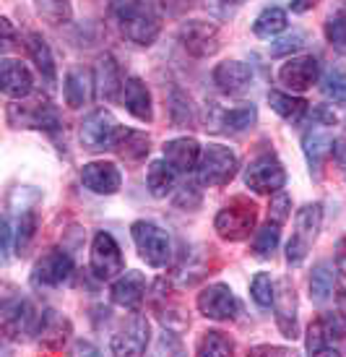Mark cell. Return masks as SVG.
Here are the masks:
<instances>
[{"label": "cell", "instance_id": "12", "mask_svg": "<svg viewBox=\"0 0 346 357\" xmlns=\"http://www.w3.org/2000/svg\"><path fill=\"white\" fill-rule=\"evenodd\" d=\"M40 321V310L26 298H6L0 307V328L8 339H21L24 334H34Z\"/></svg>", "mask_w": 346, "mask_h": 357}, {"label": "cell", "instance_id": "1", "mask_svg": "<svg viewBox=\"0 0 346 357\" xmlns=\"http://www.w3.org/2000/svg\"><path fill=\"white\" fill-rule=\"evenodd\" d=\"M118 24L123 34L139 47L154 45L162 31V19L146 0H125L118 8Z\"/></svg>", "mask_w": 346, "mask_h": 357}, {"label": "cell", "instance_id": "31", "mask_svg": "<svg viewBox=\"0 0 346 357\" xmlns=\"http://www.w3.org/2000/svg\"><path fill=\"white\" fill-rule=\"evenodd\" d=\"M268 105H271V109L276 115H281V118L287 120V123H302L307 109H310V105L305 100L284 94V91H268Z\"/></svg>", "mask_w": 346, "mask_h": 357}, {"label": "cell", "instance_id": "20", "mask_svg": "<svg viewBox=\"0 0 346 357\" xmlns=\"http://www.w3.org/2000/svg\"><path fill=\"white\" fill-rule=\"evenodd\" d=\"M274 310H276V324L278 331L287 339L299 337L297 328V295L289 277H281L276 282V298H274Z\"/></svg>", "mask_w": 346, "mask_h": 357}, {"label": "cell", "instance_id": "6", "mask_svg": "<svg viewBox=\"0 0 346 357\" xmlns=\"http://www.w3.org/2000/svg\"><path fill=\"white\" fill-rule=\"evenodd\" d=\"M8 120L16 128H40L47 133L60 130L58 107L47 97H34L31 102H16L8 107Z\"/></svg>", "mask_w": 346, "mask_h": 357}, {"label": "cell", "instance_id": "50", "mask_svg": "<svg viewBox=\"0 0 346 357\" xmlns=\"http://www.w3.org/2000/svg\"><path fill=\"white\" fill-rule=\"evenodd\" d=\"M253 352H255V355H260V352H278V355H289V349H281V347H255Z\"/></svg>", "mask_w": 346, "mask_h": 357}, {"label": "cell", "instance_id": "45", "mask_svg": "<svg viewBox=\"0 0 346 357\" xmlns=\"http://www.w3.org/2000/svg\"><path fill=\"white\" fill-rule=\"evenodd\" d=\"M302 45H305V34L294 31V34H289V37H281L278 42H274V45H271V55H287V52L299 50Z\"/></svg>", "mask_w": 346, "mask_h": 357}, {"label": "cell", "instance_id": "2", "mask_svg": "<svg viewBox=\"0 0 346 357\" xmlns=\"http://www.w3.org/2000/svg\"><path fill=\"white\" fill-rule=\"evenodd\" d=\"M258 225V206L247 196H235V199L219 208L214 219V229L221 240L227 243H242L250 235H255Z\"/></svg>", "mask_w": 346, "mask_h": 357}, {"label": "cell", "instance_id": "7", "mask_svg": "<svg viewBox=\"0 0 346 357\" xmlns=\"http://www.w3.org/2000/svg\"><path fill=\"white\" fill-rule=\"evenodd\" d=\"M123 133V126L112 118L107 109H94L89 118L81 123V144L89 151L115 149Z\"/></svg>", "mask_w": 346, "mask_h": 357}, {"label": "cell", "instance_id": "28", "mask_svg": "<svg viewBox=\"0 0 346 357\" xmlns=\"http://www.w3.org/2000/svg\"><path fill=\"white\" fill-rule=\"evenodd\" d=\"M94 84H97V81L91 79V73L86 68H73V70H70L68 76H65V86H63L68 107L79 109V107H84V105H89Z\"/></svg>", "mask_w": 346, "mask_h": 357}, {"label": "cell", "instance_id": "46", "mask_svg": "<svg viewBox=\"0 0 346 357\" xmlns=\"http://www.w3.org/2000/svg\"><path fill=\"white\" fill-rule=\"evenodd\" d=\"M178 206H188V208H196L200 204V190H198L196 183H185V185H180L178 190V199H175Z\"/></svg>", "mask_w": 346, "mask_h": 357}, {"label": "cell", "instance_id": "18", "mask_svg": "<svg viewBox=\"0 0 346 357\" xmlns=\"http://www.w3.org/2000/svg\"><path fill=\"white\" fill-rule=\"evenodd\" d=\"M37 342H40L45 349H63L65 342L70 339V321L63 313L52 310V307H45L40 310V321H37Z\"/></svg>", "mask_w": 346, "mask_h": 357}, {"label": "cell", "instance_id": "10", "mask_svg": "<svg viewBox=\"0 0 346 357\" xmlns=\"http://www.w3.org/2000/svg\"><path fill=\"white\" fill-rule=\"evenodd\" d=\"M287 183V169L276 154H260L245 167V185L255 193H278Z\"/></svg>", "mask_w": 346, "mask_h": 357}, {"label": "cell", "instance_id": "25", "mask_svg": "<svg viewBox=\"0 0 346 357\" xmlns=\"http://www.w3.org/2000/svg\"><path fill=\"white\" fill-rule=\"evenodd\" d=\"M336 328L328 321V316L315 318L310 328H307V339H305V349L310 355H338L336 349Z\"/></svg>", "mask_w": 346, "mask_h": 357}, {"label": "cell", "instance_id": "38", "mask_svg": "<svg viewBox=\"0 0 346 357\" xmlns=\"http://www.w3.org/2000/svg\"><path fill=\"white\" fill-rule=\"evenodd\" d=\"M320 91H323V97L331 102H336V105H346V73L338 68H331L326 70V76L320 81Z\"/></svg>", "mask_w": 346, "mask_h": 357}, {"label": "cell", "instance_id": "17", "mask_svg": "<svg viewBox=\"0 0 346 357\" xmlns=\"http://www.w3.org/2000/svg\"><path fill=\"white\" fill-rule=\"evenodd\" d=\"M214 84L221 94L239 97L253 86V70L242 60H224L214 68Z\"/></svg>", "mask_w": 346, "mask_h": 357}, {"label": "cell", "instance_id": "30", "mask_svg": "<svg viewBox=\"0 0 346 357\" xmlns=\"http://www.w3.org/2000/svg\"><path fill=\"white\" fill-rule=\"evenodd\" d=\"M26 47H29V55L42 79L47 81V84H55L58 81V68H55V58H52L47 40L42 34H37V31H31V34H26Z\"/></svg>", "mask_w": 346, "mask_h": 357}, {"label": "cell", "instance_id": "33", "mask_svg": "<svg viewBox=\"0 0 346 357\" xmlns=\"http://www.w3.org/2000/svg\"><path fill=\"white\" fill-rule=\"evenodd\" d=\"M287 29V10L278 8V6H271V8H263L258 13L255 24H253V31L263 40H271L281 31Z\"/></svg>", "mask_w": 346, "mask_h": 357}, {"label": "cell", "instance_id": "9", "mask_svg": "<svg viewBox=\"0 0 346 357\" xmlns=\"http://www.w3.org/2000/svg\"><path fill=\"white\" fill-rule=\"evenodd\" d=\"M73 277V258L60 248L47 250L31 268V284L37 289L63 287Z\"/></svg>", "mask_w": 346, "mask_h": 357}, {"label": "cell", "instance_id": "35", "mask_svg": "<svg viewBox=\"0 0 346 357\" xmlns=\"http://www.w3.org/2000/svg\"><path fill=\"white\" fill-rule=\"evenodd\" d=\"M198 355H214V357H224V355H235V342L221 334V331H203L200 339L196 344Z\"/></svg>", "mask_w": 346, "mask_h": 357}, {"label": "cell", "instance_id": "4", "mask_svg": "<svg viewBox=\"0 0 346 357\" xmlns=\"http://www.w3.org/2000/svg\"><path fill=\"white\" fill-rule=\"evenodd\" d=\"M239 169V159L237 154L229 149V146H221V144H208L206 149L200 151V162H198V180L203 185H214V188H221V185H229Z\"/></svg>", "mask_w": 346, "mask_h": 357}, {"label": "cell", "instance_id": "24", "mask_svg": "<svg viewBox=\"0 0 346 357\" xmlns=\"http://www.w3.org/2000/svg\"><path fill=\"white\" fill-rule=\"evenodd\" d=\"M200 144L196 139H175L164 144V159H167L172 167L178 172H193L198 169V162H200Z\"/></svg>", "mask_w": 346, "mask_h": 357}, {"label": "cell", "instance_id": "41", "mask_svg": "<svg viewBox=\"0 0 346 357\" xmlns=\"http://www.w3.org/2000/svg\"><path fill=\"white\" fill-rule=\"evenodd\" d=\"M326 40L333 47H346V10H336L326 21Z\"/></svg>", "mask_w": 346, "mask_h": 357}, {"label": "cell", "instance_id": "26", "mask_svg": "<svg viewBox=\"0 0 346 357\" xmlns=\"http://www.w3.org/2000/svg\"><path fill=\"white\" fill-rule=\"evenodd\" d=\"M97 86H99V97L107 102L123 100V73H120V66L115 63L112 55H102L97 66Z\"/></svg>", "mask_w": 346, "mask_h": 357}, {"label": "cell", "instance_id": "8", "mask_svg": "<svg viewBox=\"0 0 346 357\" xmlns=\"http://www.w3.org/2000/svg\"><path fill=\"white\" fill-rule=\"evenodd\" d=\"M89 264L94 277L102 282H112L125 271V261H123V250H120L118 240L109 232H97L91 240V253Z\"/></svg>", "mask_w": 346, "mask_h": 357}, {"label": "cell", "instance_id": "49", "mask_svg": "<svg viewBox=\"0 0 346 357\" xmlns=\"http://www.w3.org/2000/svg\"><path fill=\"white\" fill-rule=\"evenodd\" d=\"M317 6V0H292V10L294 13H307Z\"/></svg>", "mask_w": 346, "mask_h": 357}, {"label": "cell", "instance_id": "29", "mask_svg": "<svg viewBox=\"0 0 346 357\" xmlns=\"http://www.w3.org/2000/svg\"><path fill=\"white\" fill-rule=\"evenodd\" d=\"M175 183H178V169L172 167L167 159H157V162L148 165L146 185L154 199H167L175 190Z\"/></svg>", "mask_w": 346, "mask_h": 357}, {"label": "cell", "instance_id": "23", "mask_svg": "<svg viewBox=\"0 0 346 357\" xmlns=\"http://www.w3.org/2000/svg\"><path fill=\"white\" fill-rule=\"evenodd\" d=\"M123 105L133 118H139L141 123H151L154 120V107H151V91L139 76L125 79L123 86Z\"/></svg>", "mask_w": 346, "mask_h": 357}, {"label": "cell", "instance_id": "37", "mask_svg": "<svg viewBox=\"0 0 346 357\" xmlns=\"http://www.w3.org/2000/svg\"><path fill=\"white\" fill-rule=\"evenodd\" d=\"M169 115H172V123L178 128H190L196 123V112H193L188 94H182L180 89L172 91V97H169Z\"/></svg>", "mask_w": 346, "mask_h": 357}, {"label": "cell", "instance_id": "27", "mask_svg": "<svg viewBox=\"0 0 346 357\" xmlns=\"http://www.w3.org/2000/svg\"><path fill=\"white\" fill-rule=\"evenodd\" d=\"M336 271L338 266L331 264V261H320L313 268V274H310V298H313V303L323 305V303H328V300L336 295V287H338Z\"/></svg>", "mask_w": 346, "mask_h": 357}, {"label": "cell", "instance_id": "51", "mask_svg": "<svg viewBox=\"0 0 346 357\" xmlns=\"http://www.w3.org/2000/svg\"><path fill=\"white\" fill-rule=\"evenodd\" d=\"M227 3H235V6H237V3H245V0H227Z\"/></svg>", "mask_w": 346, "mask_h": 357}, {"label": "cell", "instance_id": "5", "mask_svg": "<svg viewBox=\"0 0 346 357\" xmlns=\"http://www.w3.org/2000/svg\"><path fill=\"white\" fill-rule=\"evenodd\" d=\"M130 235H133V243L139 248V256L146 261L148 266L154 268H164L172 258V243H169V235L164 229L154 225V222H146V219H139L130 225Z\"/></svg>", "mask_w": 346, "mask_h": 357}, {"label": "cell", "instance_id": "11", "mask_svg": "<svg viewBox=\"0 0 346 357\" xmlns=\"http://www.w3.org/2000/svg\"><path fill=\"white\" fill-rule=\"evenodd\" d=\"M178 40H180V45H182L190 55H196V58H211V55H217L219 47H221L219 26L203 19L185 21L178 31Z\"/></svg>", "mask_w": 346, "mask_h": 357}, {"label": "cell", "instance_id": "47", "mask_svg": "<svg viewBox=\"0 0 346 357\" xmlns=\"http://www.w3.org/2000/svg\"><path fill=\"white\" fill-rule=\"evenodd\" d=\"M333 157H336L338 169H341V175H344V180H346V136L336 141V146H333Z\"/></svg>", "mask_w": 346, "mask_h": 357}, {"label": "cell", "instance_id": "39", "mask_svg": "<svg viewBox=\"0 0 346 357\" xmlns=\"http://www.w3.org/2000/svg\"><path fill=\"white\" fill-rule=\"evenodd\" d=\"M250 298L255 300L258 307H271L274 305V298H276V284L274 279L268 277L266 271H258L253 282H250Z\"/></svg>", "mask_w": 346, "mask_h": 357}, {"label": "cell", "instance_id": "22", "mask_svg": "<svg viewBox=\"0 0 346 357\" xmlns=\"http://www.w3.org/2000/svg\"><path fill=\"white\" fill-rule=\"evenodd\" d=\"M0 89L10 100H24L29 97L34 89V81H31L29 68L21 63V60L6 58L0 66Z\"/></svg>", "mask_w": 346, "mask_h": 357}, {"label": "cell", "instance_id": "42", "mask_svg": "<svg viewBox=\"0 0 346 357\" xmlns=\"http://www.w3.org/2000/svg\"><path fill=\"white\" fill-rule=\"evenodd\" d=\"M42 16L52 24H65L70 19V6L68 0H40Z\"/></svg>", "mask_w": 346, "mask_h": 357}, {"label": "cell", "instance_id": "32", "mask_svg": "<svg viewBox=\"0 0 346 357\" xmlns=\"http://www.w3.org/2000/svg\"><path fill=\"white\" fill-rule=\"evenodd\" d=\"M115 151H118V154L125 159V162H141V159H143L148 151H151V139H148V133H143V130L123 128Z\"/></svg>", "mask_w": 346, "mask_h": 357}, {"label": "cell", "instance_id": "43", "mask_svg": "<svg viewBox=\"0 0 346 357\" xmlns=\"http://www.w3.org/2000/svg\"><path fill=\"white\" fill-rule=\"evenodd\" d=\"M289 206H292V201H289L287 193H281L278 190L276 196L271 199V206H268V222H276V225H284L289 219Z\"/></svg>", "mask_w": 346, "mask_h": 357}, {"label": "cell", "instance_id": "15", "mask_svg": "<svg viewBox=\"0 0 346 357\" xmlns=\"http://www.w3.org/2000/svg\"><path fill=\"white\" fill-rule=\"evenodd\" d=\"M331 128L333 126L328 123H307V130L302 133V151H305L310 169L315 172L323 167V162L333 154V146H336Z\"/></svg>", "mask_w": 346, "mask_h": 357}, {"label": "cell", "instance_id": "48", "mask_svg": "<svg viewBox=\"0 0 346 357\" xmlns=\"http://www.w3.org/2000/svg\"><path fill=\"white\" fill-rule=\"evenodd\" d=\"M336 266L341 274H346V235L338 240V245H336Z\"/></svg>", "mask_w": 346, "mask_h": 357}, {"label": "cell", "instance_id": "36", "mask_svg": "<svg viewBox=\"0 0 346 357\" xmlns=\"http://www.w3.org/2000/svg\"><path fill=\"white\" fill-rule=\"evenodd\" d=\"M278 240H281V225L276 222H266L260 229H255V240H253V248L260 258H271L274 250L278 248Z\"/></svg>", "mask_w": 346, "mask_h": 357}, {"label": "cell", "instance_id": "14", "mask_svg": "<svg viewBox=\"0 0 346 357\" xmlns=\"http://www.w3.org/2000/svg\"><path fill=\"white\" fill-rule=\"evenodd\" d=\"M198 310H200V316L211 318V321H235L239 313V303L235 298V292L229 284H208L198 292V300H196Z\"/></svg>", "mask_w": 346, "mask_h": 357}, {"label": "cell", "instance_id": "19", "mask_svg": "<svg viewBox=\"0 0 346 357\" xmlns=\"http://www.w3.org/2000/svg\"><path fill=\"white\" fill-rule=\"evenodd\" d=\"M146 289H148V282L146 277L141 274V271H123L115 282H112V289H109V295H112V303L120 307H125V310H136V307L143 303L146 298Z\"/></svg>", "mask_w": 346, "mask_h": 357}, {"label": "cell", "instance_id": "21", "mask_svg": "<svg viewBox=\"0 0 346 357\" xmlns=\"http://www.w3.org/2000/svg\"><path fill=\"white\" fill-rule=\"evenodd\" d=\"M81 183L99 196H112L123 185V175L112 162H89L81 169Z\"/></svg>", "mask_w": 346, "mask_h": 357}, {"label": "cell", "instance_id": "13", "mask_svg": "<svg viewBox=\"0 0 346 357\" xmlns=\"http://www.w3.org/2000/svg\"><path fill=\"white\" fill-rule=\"evenodd\" d=\"M151 342V326H148V318L141 316V313H133V316L120 326L118 334H112L109 339V352L112 355H143Z\"/></svg>", "mask_w": 346, "mask_h": 357}, {"label": "cell", "instance_id": "16", "mask_svg": "<svg viewBox=\"0 0 346 357\" xmlns=\"http://www.w3.org/2000/svg\"><path fill=\"white\" fill-rule=\"evenodd\" d=\"M317 73H320V66H317V58L313 55H297V58H289L281 68H278V81L287 86L289 91H307L313 84L317 81Z\"/></svg>", "mask_w": 346, "mask_h": 357}, {"label": "cell", "instance_id": "44", "mask_svg": "<svg viewBox=\"0 0 346 357\" xmlns=\"http://www.w3.org/2000/svg\"><path fill=\"white\" fill-rule=\"evenodd\" d=\"M328 321L333 324L338 339L346 337V289L336 292V307H333V313H328Z\"/></svg>", "mask_w": 346, "mask_h": 357}, {"label": "cell", "instance_id": "34", "mask_svg": "<svg viewBox=\"0 0 346 357\" xmlns=\"http://www.w3.org/2000/svg\"><path fill=\"white\" fill-rule=\"evenodd\" d=\"M258 120V109L255 105H239L235 109H227V112H221V130H227V133H242V130L253 128Z\"/></svg>", "mask_w": 346, "mask_h": 357}, {"label": "cell", "instance_id": "3", "mask_svg": "<svg viewBox=\"0 0 346 357\" xmlns=\"http://www.w3.org/2000/svg\"><path fill=\"white\" fill-rule=\"evenodd\" d=\"M323 225V206L320 204H305L297 211L294 217V232L287 243V264L289 266H299L307 258L313 243H315L317 232Z\"/></svg>", "mask_w": 346, "mask_h": 357}, {"label": "cell", "instance_id": "40", "mask_svg": "<svg viewBox=\"0 0 346 357\" xmlns=\"http://www.w3.org/2000/svg\"><path fill=\"white\" fill-rule=\"evenodd\" d=\"M34 232H37V217L31 208H26V211H21L19 222H16V253H24L29 248Z\"/></svg>", "mask_w": 346, "mask_h": 357}]
</instances>
